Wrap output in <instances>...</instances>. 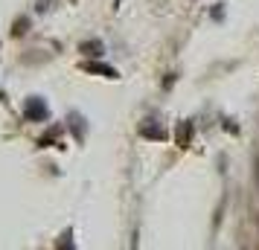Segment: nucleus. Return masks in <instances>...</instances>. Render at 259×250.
Wrapping results in <instances>:
<instances>
[{
  "label": "nucleus",
  "mask_w": 259,
  "mask_h": 250,
  "mask_svg": "<svg viewBox=\"0 0 259 250\" xmlns=\"http://www.w3.org/2000/svg\"><path fill=\"white\" fill-rule=\"evenodd\" d=\"M24 117H26V122H47L50 119V108L44 105L41 96H29L26 105H24Z\"/></svg>",
  "instance_id": "obj_1"
},
{
  "label": "nucleus",
  "mask_w": 259,
  "mask_h": 250,
  "mask_svg": "<svg viewBox=\"0 0 259 250\" xmlns=\"http://www.w3.org/2000/svg\"><path fill=\"white\" fill-rule=\"evenodd\" d=\"M140 134L146 137V140H163L166 137V131H163V125H157L154 119H146L140 125Z\"/></svg>",
  "instance_id": "obj_2"
},
{
  "label": "nucleus",
  "mask_w": 259,
  "mask_h": 250,
  "mask_svg": "<svg viewBox=\"0 0 259 250\" xmlns=\"http://www.w3.org/2000/svg\"><path fill=\"white\" fill-rule=\"evenodd\" d=\"M192 131H195V125H192V122H181V125H178L175 140H178L181 148H189V143H192Z\"/></svg>",
  "instance_id": "obj_3"
},
{
  "label": "nucleus",
  "mask_w": 259,
  "mask_h": 250,
  "mask_svg": "<svg viewBox=\"0 0 259 250\" xmlns=\"http://www.w3.org/2000/svg\"><path fill=\"white\" fill-rule=\"evenodd\" d=\"M84 70H88V73H99V76H105V79H117V76H119L114 67H108V64H96V61H94V64H84Z\"/></svg>",
  "instance_id": "obj_4"
},
{
  "label": "nucleus",
  "mask_w": 259,
  "mask_h": 250,
  "mask_svg": "<svg viewBox=\"0 0 259 250\" xmlns=\"http://www.w3.org/2000/svg\"><path fill=\"white\" fill-rule=\"evenodd\" d=\"M82 53H84V56H94V59H99V56H102V41H84Z\"/></svg>",
  "instance_id": "obj_5"
},
{
  "label": "nucleus",
  "mask_w": 259,
  "mask_h": 250,
  "mask_svg": "<svg viewBox=\"0 0 259 250\" xmlns=\"http://www.w3.org/2000/svg\"><path fill=\"white\" fill-rule=\"evenodd\" d=\"M26 32H29V18H18V21H15L12 35H15V38H21V35H26Z\"/></svg>",
  "instance_id": "obj_6"
},
{
  "label": "nucleus",
  "mask_w": 259,
  "mask_h": 250,
  "mask_svg": "<svg viewBox=\"0 0 259 250\" xmlns=\"http://www.w3.org/2000/svg\"><path fill=\"white\" fill-rule=\"evenodd\" d=\"M73 3H76V0H73Z\"/></svg>",
  "instance_id": "obj_7"
}]
</instances>
